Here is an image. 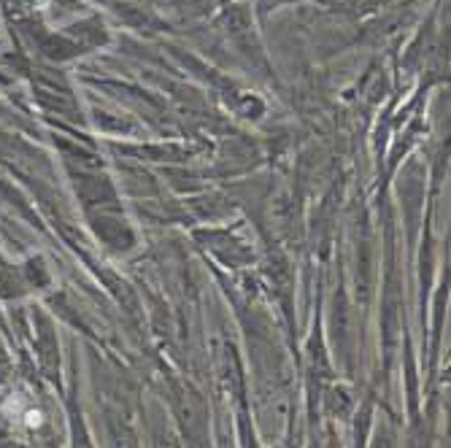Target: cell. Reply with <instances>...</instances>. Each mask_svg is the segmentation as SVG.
Returning <instances> with one entry per match:
<instances>
[{"mask_svg": "<svg viewBox=\"0 0 451 448\" xmlns=\"http://www.w3.org/2000/svg\"><path fill=\"white\" fill-rule=\"evenodd\" d=\"M25 419H27V427H38V424H41V413L38 411H27Z\"/></svg>", "mask_w": 451, "mask_h": 448, "instance_id": "obj_1", "label": "cell"}]
</instances>
